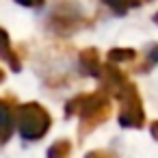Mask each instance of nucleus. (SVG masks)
I'll list each match as a JSON object with an SVG mask.
<instances>
[{"label":"nucleus","instance_id":"7","mask_svg":"<svg viewBox=\"0 0 158 158\" xmlns=\"http://www.w3.org/2000/svg\"><path fill=\"white\" fill-rule=\"evenodd\" d=\"M78 65H80V72L91 76V78H100L102 76V63H100V52L95 48H85L80 52V59H78Z\"/></svg>","mask_w":158,"mask_h":158},{"label":"nucleus","instance_id":"6","mask_svg":"<svg viewBox=\"0 0 158 158\" xmlns=\"http://www.w3.org/2000/svg\"><path fill=\"white\" fill-rule=\"evenodd\" d=\"M100 80H102V91H104V93H108V95H117V93H119V89L128 82L126 74H123V72H119V69L115 67V63H113V61H108V63L102 67V76H100Z\"/></svg>","mask_w":158,"mask_h":158},{"label":"nucleus","instance_id":"14","mask_svg":"<svg viewBox=\"0 0 158 158\" xmlns=\"http://www.w3.org/2000/svg\"><path fill=\"white\" fill-rule=\"evenodd\" d=\"M152 134L158 139V121H154V123H152Z\"/></svg>","mask_w":158,"mask_h":158},{"label":"nucleus","instance_id":"15","mask_svg":"<svg viewBox=\"0 0 158 158\" xmlns=\"http://www.w3.org/2000/svg\"><path fill=\"white\" fill-rule=\"evenodd\" d=\"M0 82H5V72L0 69Z\"/></svg>","mask_w":158,"mask_h":158},{"label":"nucleus","instance_id":"4","mask_svg":"<svg viewBox=\"0 0 158 158\" xmlns=\"http://www.w3.org/2000/svg\"><path fill=\"white\" fill-rule=\"evenodd\" d=\"M82 26H85V18L80 9L74 7V2H63L56 9H52V13L48 15V28L61 37H69L78 33Z\"/></svg>","mask_w":158,"mask_h":158},{"label":"nucleus","instance_id":"5","mask_svg":"<svg viewBox=\"0 0 158 158\" xmlns=\"http://www.w3.org/2000/svg\"><path fill=\"white\" fill-rule=\"evenodd\" d=\"M15 110H18L15 98H0V147L7 145V141L13 134V128H15Z\"/></svg>","mask_w":158,"mask_h":158},{"label":"nucleus","instance_id":"12","mask_svg":"<svg viewBox=\"0 0 158 158\" xmlns=\"http://www.w3.org/2000/svg\"><path fill=\"white\" fill-rule=\"evenodd\" d=\"M15 2L22 7H28V9H41L46 5V0H15Z\"/></svg>","mask_w":158,"mask_h":158},{"label":"nucleus","instance_id":"9","mask_svg":"<svg viewBox=\"0 0 158 158\" xmlns=\"http://www.w3.org/2000/svg\"><path fill=\"white\" fill-rule=\"evenodd\" d=\"M46 158H72V143L67 139H59L48 147Z\"/></svg>","mask_w":158,"mask_h":158},{"label":"nucleus","instance_id":"11","mask_svg":"<svg viewBox=\"0 0 158 158\" xmlns=\"http://www.w3.org/2000/svg\"><path fill=\"white\" fill-rule=\"evenodd\" d=\"M134 56H136V52L130 50V48H113V50L108 52V61H113V63L130 61V59H134Z\"/></svg>","mask_w":158,"mask_h":158},{"label":"nucleus","instance_id":"1","mask_svg":"<svg viewBox=\"0 0 158 158\" xmlns=\"http://www.w3.org/2000/svg\"><path fill=\"white\" fill-rule=\"evenodd\" d=\"M110 100L108 93H104L102 89L95 93H80L74 95L72 100H67L63 115L65 119H72L74 115L80 117V128H78V136L85 139L87 134H91L100 123H104L110 117Z\"/></svg>","mask_w":158,"mask_h":158},{"label":"nucleus","instance_id":"8","mask_svg":"<svg viewBox=\"0 0 158 158\" xmlns=\"http://www.w3.org/2000/svg\"><path fill=\"white\" fill-rule=\"evenodd\" d=\"M0 59L2 61H7L9 63V67L18 74V72H22V61H20V56L13 52V48H11V37H9V33L0 26Z\"/></svg>","mask_w":158,"mask_h":158},{"label":"nucleus","instance_id":"2","mask_svg":"<svg viewBox=\"0 0 158 158\" xmlns=\"http://www.w3.org/2000/svg\"><path fill=\"white\" fill-rule=\"evenodd\" d=\"M15 128L24 141H39L52 128V115L39 102L20 104L15 110Z\"/></svg>","mask_w":158,"mask_h":158},{"label":"nucleus","instance_id":"3","mask_svg":"<svg viewBox=\"0 0 158 158\" xmlns=\"http://www.w3.org/2000/svg\"><path fill=\"white\" fill-rule=\"evenodd\" d=\"M115 98L119 100V123L123 128H141L145 121V113L136 87L132 82H126Z\"/></svg>","mask_w":158,"mask_h":158},{"label":"nucleus","instance_id":"13","mask_svg":"<svg viewBox=\"0 0 158 158\" xmlns=\"http://www.w3.org/2000/svg\"><path fill=\"white\" fill-rule=\"evenodd\" d=\"M85 158H115L110 152H106V149H93V152H89Z\"/></svg>","mask_w":158,"mask_h":158},{"label":"nucleus","instance_id":"10","mask_svg":"<svg viewBox=\"0 0 158 158\" xmlns=\"http://www.w3.org/2000/svg\"><path fill=\"white\" fill-rule=\"evenodd\" d=\"M102 2H104L115 15H126L132 7H139L141 0H102Z\"/></svg>","mask_w":158,"mask_h":158},{"label":"nucleus","instance_id":"16","mask_svg":"<svg viewBox=\"0 0 158 158\" xmlns=\"http://www.w3.org/2000/svg\"><path fill=\"white\" fill-rule=\"evenodd\" d=\"M154 22H156V24H158V13H156V15H154Z\"/></svg>","mask_w":158,"mask_h":158}]
</instances>
